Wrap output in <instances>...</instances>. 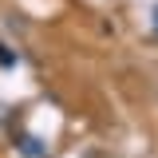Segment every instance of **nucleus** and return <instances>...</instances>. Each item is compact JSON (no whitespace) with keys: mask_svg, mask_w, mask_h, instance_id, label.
<instances>
[{"mask_svg":"<svg viewBox=\"0 0 158 158\" xmlns=\"http://www.w3.org/2000/svg\"><path fill=\"white\" fill-rule=\"evenodd\" d=\"M154 32H158V4H154Z\"/></svg>","mask_w":158,"mask_h":158,"instance_id":"nucleus-3","label":"nucleus"},{"mask_svg":"<svg viewBox=\"0 0 158 158\" xmlns=\"http://www.w3.org/2000/svg\"><path fill=\"white\" fill-rule=\"evenodd\" d=\"M20 150H24V158H48V146H44V142H40V138H32V135H24L16 142Z\"/></svg>","mask_w":158,"mask_h":158,"instance_id":"nucleus-1","label":"nucleus"},{"mask_svg":"<svg viewBox=\"0 0 158 158\" xmlns=\"http://www.w3.org/2000/svg\"><path fill=\"white\" fill-rule=\"evenodd\" d=\"M0 67H16V52L8 44H0Z\"/></svg>","mask_w":158,"mask_h":158,"instance_id":"nucleus-2","label":"nucleus"}]
</instances>
